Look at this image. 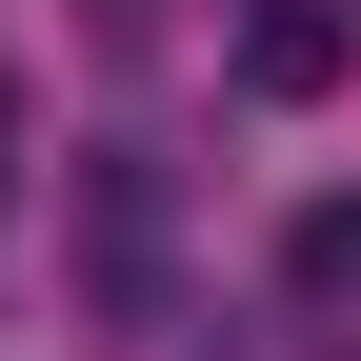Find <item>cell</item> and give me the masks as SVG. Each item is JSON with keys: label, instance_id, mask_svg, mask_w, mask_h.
<instances>
[{"label": "cell", "instance_id": "obj_1", "mask_svg": "<svg viewBox=\"0 0 361 361\" xmlns=\"http://www.w3.org/2000/svg\"><path fill=\"white\" fill-rule=\"evenodd\" d=\"M281 322L322 341V361H361V180H341V201H301V221H281Z\"/></svg>", "mask_w": 361, "mask_h": 361}, {"label": "cell", "instance_id": "obj_2", "mask_svg": "<svg viewBox=\"0 0 361 361\" xmlns=\"http://www.w3.org/2000/svg\"><path fill=\"white\" fill-rule=\"evenodd\" d=\"M341 61H361V0H241V80L261 101H322Z\"/></svg>", "mask_w": 361, "mask_h": 361}, {"label": "cell", "instance_id": "obj_3", "mask_svg": "<svg viewBox=\"0 0 361 361\" xmlns=\"http://www.w3.org/2000/svg\"><path fill=\"white\" fill-rule=\"evenodd\" d=\"M80 40H101V61H141V40H161V0H80Z\"/></svg>", "mask_w": 361, "mask_h": 361}, {"label": "cell", "instance_id": "obj_4", "mask_svg": "<svg viewBox=\"0 0 361 361\" xmlns=\"http://www.w3.org/2000/svg\"><path fill=\"white\" fill-rule=\"evenodd\" d=\"M0 201H20V101H0Z\"/></svg>", "mask_w": 361, "mask_h": 361}]
</instances>
